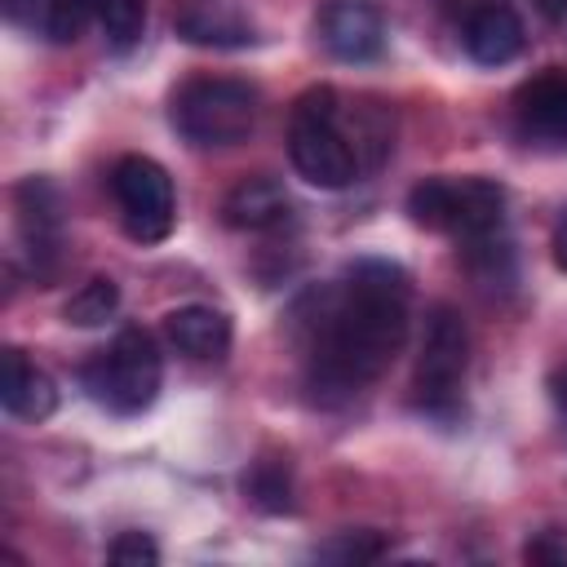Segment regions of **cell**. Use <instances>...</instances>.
<instances>
[{"instance_id": "6da1fadb", "label": "cell", "mask_w": 567, "mask_h": 567, "mask_svg": "<svg viewBox=\"0 0 567 567\" xmlns=\"http://www.w3.org/2000/svg\"><path fill=\"white\" fill-rule=\"evenodd\" d=\"M408 270L381 257L354 261L332 288L306 297L315 315L292 319L310 341L306 354L315 399H350L394 363L408 341Z\"/></svg>"}, {"instance_id": "7a4b0ae2", "label": "cell", "mask_w": 567, "mask_h": 567, "mask_svg": "<svg viewBox=\"0 0 567 567\" xmlns=\"http://www.w3.org/2000/svg\"><path fill=\"white\" fill-rule=\"evenodd\" d=\"M288 159L319 190H346L359 177L363 164H359V155H354L350 137H346L337 89L319 84V89H306L292 102V115H288Z\"/></svg>"}, {"instance_id": "3957f363", "label": "cell", "mask_w": 567, "mask_h": 567, "mask_svg": "<svg viewBox=\"0 0 567 567\" xmlns=\"http://www.w3.org/2000/svg\"><path fill=\"white\" fill-rule=\"evenodd\" d=\"M261 97L248 80L195 75L173 93L168 120L190 146H235L257 128Z\"/></svg>"}, {"instance_id": "277c9868", "label": "cell", "mask_w": 567, "mask_h": 567, "mask_svg": "<svg viewBox=\"0 0 567 567\" xmlns=\"http://www.w3.org/2000/svg\"><path fill=\"white\" fill-rule=\"evenodd\" d=\"M408 213L416 226L474 239L505 221V190L492 177H425L408 190Z\"/></svg>"}, {"instance_id": "5b68a950", "label": "cell", "mask_w": 567, "mask_h": 567, "mask_svg": "<svg viewBox=\"0 0 567 567\" xmlns=\"http://www.w3.org/2000/svg\"><path fill=\"white\" fill-rule=\"evenodd\" d=\"M84 381L97 403H106L120 416H137L155 403L159 381H164V359L159 346L146 328H124L89 368Z\"/></svg>"}, {"instance_id": "8992f818", "label": "cell", "mask_w": 567, "mask_h": 567, "mask_svg": "<svg viewBox=\"0 0 567 567\" xmlns=\"http://www.w3.org/2000/svg\"><path fill=\"white\" fill-rule=\"evenodd\" d=\"M470 368V328L461 319V310L452 306H434L425 315V332H421V350H416V403L421 412L447 421L461 408V381Z\"/></svg>"}, {"instance_id": "52a82bcc", "label": "cell", "mask_w": 567, "mask_h": 567, "mask_svg": "<svg viewBox=\"0 0 567 567\" xmlns=\"http://www.w3.org/2000/svg\"><path fill=\"white\" fill-rule=\"evenodd\" d=\"M111 190H115L128 239L159 244L173 235L177 199H173V177L164 164H155L151 155H124L111 173Z\"/></svg>"}, {"instance_id": "ba28073f", "label": "cell", "mask_w": 567, "mask_h": 567, "mask_svg": "<svg viewBox=\"0 0 567 567\" xmlns=\"http://www.w3.org/2000/svg\"><path fill=\"white\" fill-rule=\"evenodd\" d=\"M319 40L341 62H372L385 49V18L372 0H323Z\"/></svg>"}, {"instance_id": "9c48e42d", "label": "cell", "mask_w": 567, "mask_h": 567, "mask_svg": "<svg viewBox=\"0 0 567 567\" xmlns=\"http://www.w3.org/2000/svg\"><path fill=\"white\" fill-rule=\"evenodd\" d=\"M465 53L478 62V66H505L523 53L527 44V31H523V18L509 9V4H478L470 18H465Z\"/></svg>"}, {"instance_id": "30bf717a", "label": "cell", "mask_w": 567, "mask_h": 567, "mask_svg": "<svg viewBox=\"0 0 567 567\" xmlns=\"http://www.w3.org/2000/svg\"><path fill=\"white\" fill-rule=\"evenodd\" d=\"M288 208H292L288 190H284L270 173L239 177V182L226 190V199H221V217H226V226H235V230H275V226L288 221Z\"/></svg>"}, {"instance_id": "8fae6325", "label": "cell", "mask_w": 567, "mask_h": 567, "mask_svg": "<svg viewBox=\"0 0 567 567\" xmlns=\"http://www.w3.org/2000/svg\"><path fill=\"white\" fill-rule=\"evenodd\" d=\"M518 128L540 142H567V71H545L527 80L514 97Z\"/></svg>"}, {"instance_id": "7c38bea8", "label": "cell", "mask_w": 567, "mask_h": 567, "mask_svg": "<svg viewBox=\"0 0 567 567\" xmlns=\"http://www.w3.org/2000/svg\"><path fill=\"white\" fill-rule=\"evenodd\" d=\"M0 403L18 421H49L58 408V385L49 372H40L22 350H4V372H0Z\"/></svg>"}, {"instance_id": "4fadbf2b", "label": "cell", "mask_w": 567, "mask_h": 567, "mask_svg": "<svg viewBox=\"0 0 567 567\" xmlns=\"http://www.w3.org/2000/svg\"><path fill=\"white\" fill-rule=\"evenodd\" d=\"M164 337L186 359H221L230 350V319L213 306H177L164 315Z\"/></svg>"}, {"instance_id": "5bb4252c", "label": "cell", "mask_w": 567, "mask_h": 567, "mask_svg": "<svg viewBox=\"0 0 567 567\" xmlns=\"http://www.w3.org/2000/svg\"><path fill=\"white\" fill-rule=\"evenodd\" d=\"M177 35L204 49H239L252 40V27L226 0H186L173 18Z\"/></svg>"}, {"instance_id": "9a60e30c", "label": "cell", "mask_w": 567, "mask_h": 567, "mask_svg": "<svg viewBox=\"0 0 567 567\" xmlns=\"http://www.w3.org/2000/svg\"><path fill=\"white\" fill-rule=\"evenodd\" d=\"M18 226H22V239L31 244V257L35 261L58 252L62 208H58V190L44 177H27L18 186Z\"/></svg>"}, {"instance_id": "2e32d148", "label": "cell", "mask_w": 567, "mask_h": 567, "mask_svg": "<svg viewBox=\"0 0 567 567\" xmlns=\"http://www.w3.org/2000/svg\"><path fill=\"white\" fill-rule=\"evenodd\" d=\"M244 487H248L252 505L266 509V514H288L292 509V474H288V461H279V456H261Z\"/></svg>"}, {"instance_id": "e0dca14e", "label": "cell", "mask_w": 567, "mask_h": 567, "mask_svg": "<svg viewBox=\"0 0 567 567\" xmlns=\"http://www.w3.org/2000/svg\"><path fill=\"white\" fill-rule=\"evenodd\" d=\"M97 27L115 53H128L146 31V0H97Z\"/></svg>"}, {"instance_id": "ac0fdd59", "label": "cell", "mask_w": 567, "mask_h": 567, "mask_svg": "<svg viewBox=\"0 0 567 567\" xmlns=\"http://www.w3.org/2000/svg\"><path fill=\"white\" fill-rule=\"evenodd\" d=\"M115 310H120V284L97 275V279H89V284L66 301L62 319H66L71 328H97V323H106Z\"/></svg>"}, {"instance_id": "d6986e66", "label": "cell", "mask_w": 567, "mask_h": 567, "mask_svg": "<svg viewBox=\"0 0 567 567\" xmlns=\"http://www.w3.org/2000/svg\"><path fill=\"white\" fill-rule=\"evenodd\" d=\"M89 22H97V0H49L40 35L49 44H75Z\"/></svg>"}, {"instance_id": "ffe728a7", "label": "cell", "mask_w": 567, "mask_h": 567, "mask_svg": "<svg viewBox=\"0 0 567 567\" xmlns=\"http://www.w3.org/2000/svg\"><path fill=\"white\" fill-rule=\"evenodd\" d=\"M385 554V540L377 532H337L328 545H319V558L328 563H372Z\"/></svg>"}, {"instance_id": "44dd1931", "label": "cell", "mask_w": 567, "mask_h": 567, "mask_svg": "<svg viewBox=\"0 0 567 567\" xmlns=\"http://www.w3.org/2000/svg\"><path fill=\"white\" fill-rule=\"evenodd\" d=\"M106 554H111V563H120V567H155V563H159V545H155L146 532H120Z\"/></svg>"}, {"instance_id": "7402d4cb", "label": "cell", "mask_w": 567, "mask_h": 567, "mask_svg": "<svg viewBox=\"0 0 567 567\" xmlns=\"http://www.w3.org/2000/svg\"><path fill=\"white\" fill-rule=\"evenodd\" d=\"M0 4H4V18H9L13 27H27V31L40 35L44 13H49V0H0Z\"/></svg>"}, {"instance_id": "603a6c76", "label": "cell", "mask_w": 567, "mask_h": 567, "mask_svg": "<svg viewBox=\"0 0 567 567\" xmlns=\"http://www.w3.org/2000/svg\"><path fill=\"white\" fill-rule=\"evenodd\" d=\"M527 563H567V545H554V540H532L523 549Z\"/></svg>"}, {"instance_id": "cb8c5ba5", "label": "cell", "mask_w": 567, "mask_h": 567, "mask_svg": "<svg viewBox=\"0 0 567 567\" xmlns=\"http://www.w3.org/2000/svg\"><path fill=\"white\" fill-rule=\"evenodd\" d=\"M549 248H554V266L567 275V208H563L558 221H554V239H549Z\"/></svg>"}, {"instance_id": "d4e9b609", "label": "cell", "mask_w": 567, "mask_h": 567, "mask_svg": "<svg viewBox=\"0 0 567 567\" xmlns=\"http://www.w3.org/2000/svg\"><path fill=\"white\" fill-rule=\"evenodd\" d=\"M549 399H554V408H558V421H563V430H567V363L549 377Z\"/></svg>"}, {"instance_id": "484cf974", "label": "cell", "mask_w": 567, "mask_h": 567, "mask_svg": "<svg viewBox=\"0 0 567 567\" xmlns=\"http://www.w3.org/2000/svg\"><path fill=\"white\" fill-rule=\"evenodd\" d=\"M536 9L549 18V22H558V18H567V0H536Z\"/></svg>"}]
</instances>
